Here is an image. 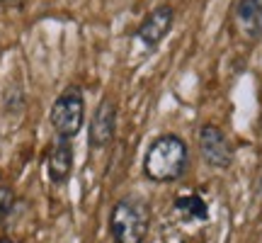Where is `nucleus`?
<instances>
[{
	"mask_svg": "<svg viewBox=\"0 0 262 243\" xmlns=\"http://www.w3.org/2000/svg\"><path fill=\"white\" fill-rule=\"evenodd\" d=\"M25 0H0V5H5V8H19Z\"/></svg>",
	"mask_w": 262,
	"mask_h": 243,
	"instance_id": "obj_11",
	"label": "nucleus"
},
{
	"mask_svg": "<svg viewBox=\"0 0 262 243\" xmlns=\"http://www.w3.org/2000/svg\"><path fill=\"white\" fill-rule=\"evenodd\" d=\"M175 212H178L182 219H189V221H206L209 219V207L202 197L192 192V195H182L175 199Z\"/></svg>",
	"mask_w": 262,
	"mask_h": 243,
	"instance_id": "obj_9",
	"label": "nucleus"
},
{
	"mask_svg": "<svg viewBox=\"0 0 262 243\" xmlns=\"http://www.w3.org/2000/svg\"><path fill=\"white\" fill-rule=\"evenodd\" d=\"M260 192H262V180H260Z\"/></svg>",
	"mask_w": 262,
	"mask_h": 243,
	"instance_id": "obj_14",
	"label": "nucleus"
},
{
	"mask_svg": "<svg viewBox=\"0 0 262 243\" xmlns=\"http://www.w3.org/2000/svg\"><path fill=\"white\" fill-rule=\"evenodd\" d=\"M255 3H257V8H260V10H262V0H255Z\"/></svg>",
	"mask_w": 262,
	"mask_h": 243,
	"instance_id": "obj_13",
	"label": "nucleus"
},
{
	"mask_svg": "<svg viewBox=\"0 0 262 243\" xmlns=\"http://www.w3.org/2000/svg\"><path fill=\"white\" fill-rule=\"evenodd\" d=\"M0 243H15V241H12L10 236H0Z\"/></svg>",
	"mask_w": 262,
	"mask_h": 243,
	"instance_id": "obj_12",
	"label": "nucleus"
},
{
	"mask_svg": "<svg viewBox=\"0 0 262 243\" xmlns=\"http://www.w3.org/2000/svg\"><path fill=\"white\" fill-rule=\"evenodd\" d=\"M233 25L245 39L262 37V10L255 0H238L233 8Z\"/></svg>",
	"mask_w": 262,
	"mask_h": 243,
	"instance_id": "obj_7",
	"label": "nucleus"
},
{
	"mask_svg": "<svg viewBox=\"0 0 262 243\" xmlns=\"http://www.w3.org/2000/svg\"><path fill=\"white\" fill-rule=\"evenodd\" d=\"M49 121H51V127H54V131H56V136L61 141H71L78 136V131L83 129L85 121V97L78 85L66 88L63 93L54 100Z\"/></svg>",
	"mask_w": 262,
	"mask_h": 243,
	"instance_id": "obj_3",
	"label": "nucleus"
},
{
	"mask_svg": "<svg viewBox=\"0 0 262 243\" xmlns=\"http://www.w3.org/2000/svg\"><path fill=\"white\" fill-rule=\"evenodd\" d=\"M12 207H15V192L3 183V185H0V224H3L5 216L12 212Z\"/></svg>",
	"mask_w": 262,
	"mask_h": 243,
	"instance_id": "obj_10",
	"label": "nucleus"
},
{
	"mask_svg": "<svg viewBox=\"0 0 262 243\" xmlns=\"http://www.w3.org/2000/svg\"><path fill=\"white\" fill-rule=\"evenodd\" d=\"M71 170H73V151L68 141L58 139L56 146H51L47 156V175L54 185H63L66 180L71 178Z\"/></svg>",
	"mask_w": 262,
	"mask_h": 243,
	"instance_id": "obj_8",
	"label": "nucleus"
},
{
	"mask_svg": "<svg viewBox=\"0 0 262 243\" xmlns=\"http://www.w3.org/2000/svg\"><path fill=\"white\" fill-rule=\"evenodd\" d=\"M196 144H199L202 158H204L211 168L224 170L233 163V146H231L228 136H226L216 124H204V127L199 129Z\"/></svg>",
	"mask_w": 262,
	"mask_h": 243,
	"instance_id": "obj_4",
	"label": "nucleus"
},
{
	"mask_svg": "<svg viewBox=\"0 0 262 243\" xmlns=\"http://www.w3.org/2000/svg\"><path fill=\"white\" fill-rule=\"evenodd\" d=\"M172 22H175V10L170 5H158L156 10H150L146 19L139 25L136 37L146 49H156L168 37V32L172 29Z\"/></svg>",
	"mask_w": 262,
	"mask_h": 243,
	"instance_id": "obj_5",
	"label": "nucleus"
},
{
	"mask_svg": "<svg viewBox=\"0 0 262 243\" xmlns=\"http://www.w3.org/2000/svg\"><path fill=\"white\" fill-rule=\"evenodd\" d=\"M150 212L139 197H122L110 214V236L114 243H143L148 236Z\"/></svg>",
	"mask_w": 262,
	"mask_h": 243,
	"instance_id": "obj_2",
	"label": "nucleus"
},
{
	"mask_svg": "<svg viewBox=\"0 0 262 243\" xmlns=\"http://www.w3.org/2000/svg\"><path fill=\"white\" fill-rule=\"evenodd\" d=\"M114 134H117V105L110 97H104L93 114L88 141L93 149H104L114 141Z\"/></svg>",
	"mask_w": 262,
	"mask_h": 243,
	"instance_id": "obj_6",
	"label": "nucleus"
},
{
	"mask_svg": "<svg viewBox=\"0 0 262 243\" xmlns=\"http://www.w3.org/2000/svg\"><path fill=\"white\" fill-rule=\"evenodd\" d=\"M187 166V144L178 134H163L156 141H150L143 156V175L153 183H175L185 175Z\"/></svg>",
	"mask_w": 262,
	"mask_h": 243,
	"instance_id": "obj_1",
	"label": "nucleus"
},
{
	"mask_svg": "<svg viewBox=\"0 0 262 243\" xmlns=\"http://www.w3.org/2000/svg\"><path fill=\"white\" fill-rule=\"evenodd\" d=\"M0 185H3V175H0Z\"/></svg>",
	"mask_w": 262,
	"mask_h": 243,
	"instance_id": "obj_15",
	"label": "nucleus"
}]
</instances>
